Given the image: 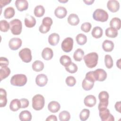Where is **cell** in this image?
<instances>
[{
    "instance_id": "obj_1",
    "label": "cell",
    "mask_w": 121,
    "mask_h": 121,
    "mask_svg": "<svg viewBox=\"0 0 121 121\" xmlns=\"http://www.w3.org/2000/svg\"><path fill=\"white\" fill-rule=\"evenodd\" d=\"M98 60V55L95 52L89 53L84 56V60L86 66L91 69L97 65Z\"/></svg>"
},
{
    "instance_id": "obj_2",
    "label": "cell",
    "mask_w": 121,
    "mask_h": 121,
    "mask_svg": "<svg viewBox=\"0 0 121 121\" xmlns=\"http://www.w3.org/2000/svg\"><path fill=\"white\" fill-rule=\"evenodd\" d=\"M10 84L14 86H22L27 82L26 76L22 74H18L13 75L10 79Z\"/></svg>"
},
{
    "instance_id": "obj_3",
    "label": "cell",
    "mask_w": 121,
    "mask_h": 121,
    "mask_svg": "<svg viewBox=\"0 0 121 121\" xmlns=\"http://www.w3.org/2000/svg\"><path fill=\"white\" fill-rule=\"evenodd\" d=\"M45 104L44 97L40 95L37 94L33 96L32 98V107L35 111H40L42 110Z\"/></svg>"
},
{
    "instance_id": "obj_4",
    "label": "cell",
    "mask_w": 121,
    "mask_h": 121,
    "mask_svg": "<svg viewBox=\"0 0 121 121\" xmlns=\"http://www.w3.org/2000/svg\"><path fill=\"white\" fill-rule=\"evenodd\" d=\"M10 29L14 35H19L21 34L22 29L21 21L18 19H14L9 22Z\"/></svg>"
},
{
    "instance_id": "obj_5",
    "label": "cell",
    "mask_w": 121,
    "mask_h": 121,
    "mask_svg": "<svg viewBox=\"0 0 121 121\" xmlns=\"http://www.w3.org/2000/svg\"><path fill=\"white\" fill-rule=\"evenodd\" d=\"M93 17L96 21L104 22L108 20V14L103 9H97L93 12Z\"/></svg>"
},
{
    "instance_id": "obj_6",
    "label": "cell",
    "mask_w": 121,
    "mask_h": 121,
    "mask_svg": "<svg viewBox=\"0 0 121 121\" xmlns=\"http://www.w3.org/2000/svg\"><path fill=\"white\" fill-rule=\"evenodd\" d=\"M18 55L22 61L26 63H29L32 60L31 51L28 48H25L21 50L19 52Z\"/></svg>"
},
{
    "instance_id": "obj_7",
    "label": "cell",
    "mask_w": 121,
    "mask_h": 121,
    "mask_svg": "<svg viewBox=\"0 0 121 121\" xmlns=\"http://www.w3.org/2000/svg\"><path fill=\"white\" fill-rule=\"evenodd\" d=\"M73 40L71 37H67L64 39L61 43L62 50L66 52H70L73 49Z\"/></svg>"
},
{
    "instance_id": "obj_8",
    "label": "cell",
    "mask_w": 121,
    "mask_h": 121,
    "mask_svg": "<svg viewBox=\"0 0 121 121\" xmlns=\"http://www.w3.org/2000/svg\"><path fill=\"white\" fill-rule=\"evenodd\" d=\"M99 116L102 121H114V118L111 114L108 109L106 108L99 111Z\"/></svg>"
},
{
    "instance_id": "obj_9",
    "label": "cell",
    "mask_w": 121,
    "mask_h": 121,
    "mask_svg": "<svg viewBox=\"0 0 121 121\" xmlns=\"http://www.w3.org/2000/svg\"><path fill=\"white\" fill-rule=\"evenodd\" d=\"M22 40L17 37H13L10 39L9 42V46L12 50H17L22 45Z\"/></svg>"
},
{
    "instance_id": "obj_10",
    "label": "cell",
    "mask_w": 121,
    "mask_h": 121,
    "mask_svg": "<svg viewBox=\"0 0 121 121\" xmlns=\"http://www.w3.org/2000/svg\"><path fill=\"white\" fill-rule=\"evenodd\" d=\"M94 75L95 80L98 81H104L107 78L106 71L101 69H98L94 70Z\"/></svg>"
},
{
    "instance_id": "obj_11",
    "label": "cell",
    "mask_w": 121,
    "mask_h": 121,
    "mask_svg": "<svg viewBox=\"0 0 121 121\" xmlns=\"http://www.w3.org/2000/svg\"><path fill=\"white\" fill-rule=\"evenodd\" d=\"M107 7L111 12L115 13L118 11L119 9L120 3L117 0H110L107 2Z\"/></svg>"
},
{
    "instance_id": "obj_12",
    "label": "cell",
    "mask_w": 121,
    "mask_h": 121,
    "mask_svg": "<svg viewBox=\"0 0 121 121\" xmlns=\"http://www.w3.org/2000/svg\"><path fill=\"white\" fill-rule=\"evenodd\" d=\"M47 77L44 74H39L36 76L35 78L36 84L40 87H43L45 86L47 84Z\"/></svg>"
},
{
    "instance_id": "obj_13",
    "label": "cell",
    "mask_w": 121,
    "mask_h": 121,
    "mask_svg": "<svg viewBox=\"0 0 121 121\" xmlns=\"http://www.w3.org/2000/svg\"><path fill=\"white\" fill-rule=\"evenodd\" d=\"M15 4L17 9L19 11L26 10L28 7V1L26 0H16Z\"/></svg>"
},
{
    "instance_id": "obj_14",
    "label": "cell",
    "mask_w": 121,
    "mask_h": 121,
    "mask_svg": "<svg viewBox=\"0 0 121 121\" xmlns=\"http://www.w3.org/2000/svg\"><path fill=\"white\" fill-rule=\"evenodd\" d=\"M84 103L86 106L92 107L95 106L96 103V98L93 95H87L84 98Z\"/></svg>"
},
{
    "instance_id": "obj_15",
    "label": "cell",
    "mask_w": 121,
    "mask_h": 121,
    "mask_svg": "<svg viewBox=\"0 0 121 121\" xmlns=\"http://www.w3.org/2000/svg\"><path fill=\"white\" fill-rule=\"evenodd\" d=\"M67 11L65 8L62 6L58 7L54 10V14L59 18H63L66 17Z\"/></svg>"
},
{
    "instance_id": "obj_16",
    "label": "cell",
    "mask_w": 121,
    "mask_h": 121,
    "mask_svg": "<svg viewBox=\"0 0 121 121\" xmlns=\"http://www.w3.org/2000/svg\"><path fill=\"white\" fill-rule=\"evenodd\" d=\"M53 55V52L52 49L49 47L44 48L42 52V56L43 58L46 60L52 59Z\"/></svg>"
},
{
    "instance_id": "obj_17",
    "label": "cell",
    "mask_w": 121,
    "mask_h": 121,
    "mask_svg": "<svg viewBox=\"0 0 121 121\" xmlns=\"http://www.w3.org/2000/svg\"><path fill=\"white\" fill-rule=\"evenodd\" d=\"M60 108V104L55 101L50 102L48 104V110L52 113H55L58 112Z\"/></svg>"
},
{
    "instance_id": "obj_18",
    "label": "cell",
    "mask_w": 121,
    "mask_h": 121,
    "mask_svg": "<svg viewBox=\"0 0 121 121\" xmlns=\"http://www.w3.org/2000/svg\"><path fill=\"white\" fill-rule=\"evenodd\" d=\"M25 25L26 27L28 28L33 27L36 24V20L32 16L27 15L24 20Z\"/></svg>"
},
{
    "instance_id": "obj_19",
    "label": "cell",
    "mask_w": 121,
    "mask_h": 121,
    "mask_svg": "<svg viewBox=\"0 0 121 121\" xmlns=\"http://www.w3.org/2000/svg\"><path fill=\"white\" fill-rule=\"evenodd\" d=\"M60 36L57 33H52L48 37V42L52 46L56 45L59 42Z\"/></svg>"
},
{
    "instance_id": "obj_20",
    "label": "cell",
    "mask_w": 121,
    "mask_h": 121,
    "mask_svg": "<svg viewBox=\"0 0 121 121\" xmlns=\"http://www.w3.org/2000/svg\"><path fill=\"white\" fill-rule=\"evenodd\" d=\"M114 43L111 40H105L102 43L103 49L106 52H112L114 48Z\"/></svg>"
},
{
    "instance_id": "obj_21",
    "label": "cell",
    "mask_w": 121,
    "mask_h": 121,
    "mask_svg": "<svg viewBox=\"0 0 121 121\" xmlns=\"http://www.w3.org/2000/svg\"><path fill=\"white\" fill-rule=\"evenodd\" d=\"M67 21L69 24L71 26H75L79 24V18L77 14L72 13L67 18Z\"/></svg>"
},
{
    "instance_id": "obj_22",
    "label": "cell",
    "mask_w": 121,
    "mask_h": 121,
    "mask_svg": "<svg viewBox=\"0 0 121 121\" xmlns=\"http://www.w3.org/2000/svg\"><path fill=\"white\" fill-rule=\"evenodd\" d=\"M31 112L27 110H24L20 112L19 115V120L21 121H30L32 120Z\"/></svg>"
},
{
    "instance_id": "obj_23",
    "label": "cell",
    "mask_w": 121,
    "mask_h": 121,
    "mask_svg": "<svg viewBox=\"0 0 121 121\" xmlns=\"http://www.w3.org/2000/svg\"><path fill=\"white\" fill-rule=\"evenodd\" d=\"M10 73V69L8 66H0V79L2 81L7 78Z\"/></svg>"
},
{
    "instance_id": "obj_24",
    "label": "cell",
    "mask_w": 121,
    "mask_h": 121,
    "mask_svg": "<svg viewBox=\"0 0 121 121\" xmlns=\"http://www.w3.org/2000/svg\"><path fill=\"white\" fill-rule=\"evenodd\" d=\"M7 103V93L5 89L1 88L0 89V107H5Z\"/></svg>"
},
{
    "instance_id": "obj_25",
    "label": "cell",
    "mask_w": 121,
    "mask_h": 121,
    "mask_svg": "<svg viewBox=\"0 0 121 121\" xmlns=\"http://www.w3.org/2000/svg\"><path fill=\"white\" fill-rule=\"evenodd\" d=\"M10 109L13 112L18 111L21 108V104L20 100L17 99H14L12 100L9 104Z\"/></svg>"
},
{
    "instance_id": "obj_26",
    "label": "cell",
    "mask_w": 121,
    "mask_h": 121,
    "mask_svg": "<svg viewBox=\"0 0 121 121\" xmlns=\"http://www.w3.org/2000/svg\"><path fill=\"white\" fill-rule=\"evenodd\" d=\"M94 82L92 81L91 80L86 79L85 78L82 83V88L86 91H88L92 89L94 85Z\"/></svg>"
},
{
    "instance_id": "obj_27",
    "label": "cell",
    "mask_w": 121,
    "mask_h": 121,
    "mask_svg": "<svg viewBox=\"0 0 121 121\" xmlns=\"http://www.w3.org/2000/svg\"><path fill=\"white\" fill-rule=\"evenodd\" d=\"M110 26L116 30H118L121 28V21L119 17H113L110 22Z\"/></svg>"
},
{
    "instance_id": "obj_28",
    "label": "cell",
    "mask_w": 121,
    "mask_h": 121,
    "mask_svg": "<svg viewBox=\"0 0 121 121\" xmlns=\"http://www.w3.org/2000/svg\"><path fill=\"white\" fill-rule=\"evenodd\" d=\"M103 29L99 26H95L92 29L91 35L95 38H100L103 35Z\"/></svg>"
},
{
    "instance_id": "obj_29",
    "label": "cell",
    "mask_w": 121,
    "mask_h": 121,
    "mask_svg": "<svg viewBox=\"0 0 121 121\" xmlns=\"http://www.w3.org/2000/svg\"><path fill=\"white\" fill-rule=\"evenodd\" d=\"M32 69L36 71V72H39L42 71L44 68V64L43 63L39 60H35L34 61L32 65Z\"/></svg>"
},
{
    "instance_id": "obj_30",
    "label": "cell",
    "mask_w": 121,
    "mask_h": 121,
    "mask_svg": "<svg viewBox=\"0 0 121 121\" xmlns=\"http://www.w3.org/2000/svg\"><path fill=\"white\" fill-rule=\"evenodd\" d=\"M45 13V9L44 7L41 5L36 6L34 10V13L36 17H41L43 16Z\"/></svg>"
},
{
    "instance_id": "obj_31",
    "label": "cell",
    "mask_w": 121,
    "mask_h": 121,
    "mask_svg": "<svg viewBox=\"0 0 121 121\" xmlns=\"http://www.w3.org/2000/svg\"><path fill=\"white\" fill-rule=\"evenodd\" d=\"M15 14L14 9L12 7H9L5 9L4 11V16L5 18L9 19L13 17Z\"/></svg>"
},
{
    "instance_id": "obj_32",
    "label": "cell",
    "mask_w": 121,
    "mask_h": 121,
    "mask_svg": "<svg viewBox=\"0 0 121 121\" xmlns=\"http://www.w3.org/2000/svg\"><path fill=\"white\" fill-rule=\"evenodd\" d=\"M84 55V52L80 48L77 49L73 54V58L77 61H80Z\"/></svg>"
},
{
    "instance_id": "obj_33",
    "label": "cell",
    "mask_w": 121,
    "mask_h": 121,
    "mask_svg": "<svg viewBox=\"0 0 121 121\" xmlns=\"http://www.w3.org/2000/svg\"><path fill=\"white\" fill-rule=\"evenodd\" d=\"M105 35L110 38H115L118 35V30L116 29L110 27L105 30Z\"/></svg>"
},
{
    "instance_id": "obj_34",
    "label": "cell",
    "mask_w": 121,
    "mask_h": 121,
    "mask_svg": "<svg viewBox=\"0 0 121 121\" xmlns=\"http://www.w3.org/2000/svg\"><path fill=\"white\" fill-rule=\"evenodd\" d=\"M76 40L78 44L83 45L85 44L87 42V37L86 35L80 33L78 34L76 37Z\"/></svg>"
},
{
    "instance_id": "obj_35",
    "label": "cell",
    "mask_w": 121,
    "mask_h": 121,
    "mask_svg": "<svg viewBox=\"0 0 121 121\" xmlns=\"http://www.w3.org/2000/svg\"><path fill=\"white\" fill-rule=\"evenodd\" d=\"M109 95L108 92L106 91H101L99 93L98 95V98L100 101V102L102 103H109Z\"/></svg>"
},
{
    "instance_id": "obj_36",
    "label": "cell",
    "mask_w": 121,
    "mask_h": 121,
    "mask_svg": "<svg viewBox=\"0 0 121 121\" xmlns=\"http://www.w3.org/2000/svg\"><path fill=\"white\" fill-rule=\"evenodd\" d=\"M60 62L62 66L65 67H67L72 62L71 58L66 55H64L60 57Z\"/></svg>"
},
{
    "instance_id": "obj_37",
    "label": "cell",
    "mask_w": 121,
    "mask_h": 121,
    "mask_svg": "<svg viewBox=\"0 0 121 121\" xmlns=\"http://www.w3.org/2000/svg\"><path fill=\"white\" fill-rule=\"evenodd\" d=\"M59 120L60 121H68L70 119V114L67 111H63L59 114Z\"/></svg>"
},
{
    "instance_id": "obj_38",
    "label": "cell",
    "mask_w": 121,
    "mask_h": 121,
    "mask_svg": "<svg viewBox=\"0 0 121 121\" xmlns=\"http://www.w3.org/2000/svg\"><path fill=\"white\" fill-rule=\"evenodd\" d=\"M10 28V25L6 20H1L0 21V30L1 32H6Z\"/></svg>"
},
{
    "instance_id": "obj_39",
    "label": "cell",
    "mask_w": 121,
    "mask_h": 121,
    "mask_svg": "<svg viewBox=\"0 0 121 121\" xmlns=\"http://www.w3.org/2000/svg\"><path fill=\"white\" fill-rule=\"evenodd\" d=\"M90 115V111L87 109H83L79 114V118L80 120L82 121H86L89 117Z\"/></svg>"
},
{
    "instance_id": "obj_40",
    "label": "cell",
    "mask_w": 121,
    "mask_h": 121,
    "mask_svg": "<svg viewBox=\"0 0 121 121\" xmlns=\"http://www.w3.org/2000/svg\"><path fill=\"white\" fill-rule=\"evenodd\" d=\"M104 63L105 66L108 69H111L113 66V60L111 55L107 54L104 57Z\"/></svg>"
},
{
    "instance_id": "obj_41",
    "label": "cell",
    "mask_w": 121,
    "mask_h": 121,
    "mask_svg": "<svg viewBox=\"0 0 121 121\" xmlns=\"http://www.w3.org/2000/svg\"><path fill=\"white\" fill-rule=\"evenodd\" d=\"M78 68L76 64L73 62H71L69 65L65 67V69L70 73H75L78 70Z\"/></svg>"
},
{
    "instance_id": "obj_42",
    "label": "cell",
    "mask_w": 121,
    "mask_h": 121,
    "mask_svg": "<svg viewBox=\"0 0 121 121\" xmlns=\"http://www.w3.org/2000/svg\"><path fill=\"white\" fill-rule=\"evenodd\" d=\"M65 82L67 86H73L76 84V80L73 76H68L67 77Z\"/></svg>"
},
{
    "instance_id": "obj_43",
    "label": "cell",
    "mask_w": 121,
    "mask_h": 121,
    "mask_svg": "<svg viewBox=\"0 0 121 121\" xmlns=\"http://www.w3.org/2000/svg\"><path fill=\"white\" fill-rule=\"evenodd\" d=\"M92 27V25L89 22H85L83 23L81 26V29L85 33L89 32Z\"/></svg>"
},
{
    "instance_id": "obj_44",
    "label": "cell",
    "mask_w": 121,
    "mask_h": 121,
    "mask_svg": "<svg viewBox=\"0 0 121 121\" xmlns=\"http://www.w3.org/2000/svg\"><path fill=\"white\" fill-rule=\"evenodd\" d=\"M42 24L47 26H51L52 24V20L50 17H45L42 20Z\"/></svg>"
},
{
    "instance_id": "obj_45",
    "label": "cell",
    "mask_w": 121,
    "mask_h": 121,
    "mask_svg": "<svg viewBox=\"0 0 121 121\" xmlns=\"http://www.w3.org/2000/svg\"><path fill=\"white\" fill-rule=\"evenodd\" d=\"M85 78L88 79H89L91 80L92 81L95 82L96 80L95 78V75H94V71H89L87 73H86V77Z\"/></svg>"
},
{
    "instance_id": "obj_46",
    "label": "cell",
    "mask_w": 121,
    "mask_h": 121,
    "mask_svg": "<svg viewBox=\"0 0 121 121\" xmlns=\"http://www.w3.org/2000/svg\"><path fill=\"white\" fill-rule=\"evenodd\" d=\"M50 28L51 26H47L42 24L39 27V30L41 33L45 34L49 32Z\"/></svg>"
},
{
    "instance_id": "obj_47",
    "label": "cell",
    "mask_w": 121,
    "mask_h": 121,
    "mask_svg": "<svg viewBox=\"0 0 121 121\" xmlns=\"http://www.w3.org/2000/svg\"><path fill=\"white\" fill-rule=\"evenodd\" d=\"M21 104V108H25L29 105V101L26 98H22L19 100Z\"/></svg>"
},
{
    "instance_id": "obj_48",
    "label": "cell",
    "mask_w": 121,
    "mask_h": 121,
    "mask_svg": "<svg viewBox=\"0 0 121 121\" xmlns=\"http://www.w3.org/2000/svg\"><path fill=\"white\" fill-rule=\"evenodd\" d=\"M9 64V61L8 59L3 57L0 58V66H8Z\"/></svg>"
},
{
    "instance_id": "obj_49",
    "label": "cell",
    "mask_w": 121,
    "mask_h": 121,
    "mask_svg": "<svg viewBox=\"0 0 121 121\" xmlns=\"http://www.w3.org/2000/svg\"><path fill=\"white\" fill-rule=\"evenodd\" d=\"M11 1V0H0V7L1 9L3 7L9 4Z\"/></svg>"
},
{
    "instance_id": "obj_50",
    "label": "cell",
    "mask_w": 121,
    "mask_h": 121,
    "mask_svg": "<svg viewBox=\"0 0 121 121\" xmlns=\"http://www.w3.org/2000/svg\"><path fill=\"white\" fill-rule=\"evenodd\" d=\"M121 101L117 102L114 105L115 109L116 111L121 112Z\"/></svg>"
},
{
    "instance_id": "obj_51",
    "label": "cell",
    "mask_w": 121,
    "mask_h": 121,
    "mask_svg": "<svg viewBox=\"0 0 121 121\" xmlns=\"http://www.w3.org/2000/svg\"><path fill=\"white\" fill-rule=\"evenodd\" d=\"M46 121H57V117L54 115H51L49 116L46 119Z\"/></svg>"
},
{
    "instance_id": "obj_52",
    "label": "cell",
    "mask_w": 121,
    "mask_h": 121,
    "mask_svg": "<svg viewBox=\"0 0 121 121\" xmlns=\"http://www.w3.org/2000/svg\"><path fill=\"white\" fill-rule=\"evenodd\" d=\"M83 1L86 3V4L90 5L93 4L94 2V0H83Z\"/></svg>"
},
{
    "instance_id": "obj_53",
    "label": "cell",
    "mask_w": 121,
    "mask_h": 121,
    "mask_svg": "<svg viewBox=\"0 0 121 121\" xmlns=\"http://www.w3.org/2000/svg\"><path fill=\"white\" fill-rule=\"evenodd\" d=\"M121 59H119V60L117 61V62H116V66H117L118 67V68L120 69H121V66H120V65H121Z\"/></svg>"
},
{
    "instance_id": "obj_54",
    "label": "cell",
    "mask_w": 121,
    "mask_h": 121,
    "mask_svg": "<svg viewBox=\"0 0 121 121\" xmlns=\"http://www.w3.org/2000/svg\"><path fill=\"white\" fill-rule=\"evenodd\" d=\"M68 0H59V2H61V3H65V2H67Z\"/></svg>"
}]
</instances>
